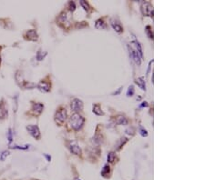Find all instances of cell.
I'll list each match as a JSON object with an SVG mask.
<instances>
[{
  "mask_svg": "<svg viewBox=\"0 0 205 180\" xmlns=\"http://www.w3.org/2000/svg\"><path fill=\"white\" fill-rule=\"evenodd\" d=\"M145 32L151 39H153V31H152V27L151 26H147L145 27Z\"/></svg>",
  "mask_w": 205,
  "mask_h": 180,
  "instance_id": "21",
  "label": "cell"
},
{
  "mask_svg": "<svg viewBox=\"0 0 205 180\" xmlns=\"http://www.w3.org/2000/svg\"><path fill=\"white\" fill-rule=\"evenodd\" d=\"M128 141V139L126 137H122L120 139V144L118 145V147H117V150H120L122 148V146L126 144V142Z\"/></svg>",
  "mask_w": 205,
  "mask_h": 180,
  "instance_id": "22",
  "label": "cell"
},
{
  "mask_svg": "<svg viewBox=\"0 0 205 180\" xmlns=\"http://www.w3.org/2000/svg\"><path fill=\"white\" fill-rule=\"evenodd\" d=\"M115 123L118 125H128L129 121H128L127 117H125L123 116H118L115 120Z\"/></svg>",
  "mask_w": 205,
  "mask_h": 180,
  "instance_id": "18",
  "label": "cell"
},
{
  "mask_svg": "<svg viewBox=\"0 0 205 180\" xmlns=\"http://www.w3.org/2000/svg\"><path fill=\"white\" fill-rule=\"evenodd\" d=\"M111 23V26L114 28V30L116 32H118V33H122L123 32V27H122V26H121V24L119 22V21H117V20H115V19H112L111 21H110Z\"/></svg>",
  "mask_w": 205,
  "mask_h": 180,
  "instance_id": "14",
  "label": "cell"
},
{
  "mask_svg": "<svg viewBox=\"0 0 205 180\" xmlns=\"http://www.w3.org/2000/svg\"><path fill=\"white\" fill-rule=\"evenodd\" d=\"M80 5L84 8V9L88 12V13H90V12H92L93 11V8L89 6V4L87 2V1H80Z\"/></svg>",
  "mask_w": 205,
  "mask_h": 180,
  "instance_id": "20",
  "label": "cell"
},
{
  "mask_svg": "<svg viewBox=\"0 0 205 180\" xmlns=\"http://www.w3.org/2000/svg\"><path fill=\"white\" fill-rule=\"evenodd\" d=\"M46 56H47V52H45V53L43 54L42 51L39 50V51L38 52V54H37V58H38L39 60H43V59L45 58Z\"/></svg>",
  "mask_w": 205,
  "mask_h": 180,
  "instance_id": "24",
  "label": "cell"
},
{
  "mask_svg": "<svg viewBox=\"0 0 205 180\" xmlns=\"http://www.w3.org/2000/svg\"><path fill=\"white\" fill-rule=\"evenodd\" d=\"M26 130L28 131V133L34 137L36 138L37 140H39L41 137V133L40 130L39 128V127L37 125H28L26 127Z\"/></svg>",
  "mask_w": 205,
  "mask_h": 180,
  "instance_id": "6",
  "label": "cell"
},
{
  "mask_svg": "<svg viewBox=\"0 0 205 180\" xmlns=\"http://www.w3.org/2000/svg\"><path fill=\"white\" fill-rule=\"evenodd\" d=\"M148 106V103L145 101V102H142V104L141 105V107H147Z\"/></svg>",
  "mask_w": 205,
  "mask_h": 180,
  "instance_id": "29",
  "label": "cell"
},
{
  "mask_svg": "<svg viewBox=\"0 0 205 180\" xmlns=\"http://www.w3.org/2000/svg\"><path fill=\"white\" fill-rule=\"evenodd\" d=\"M133 94H134V86H130L128 88L127 95H128V97H132Z\"/></svg>",
  "mask_w": 205,
  "mask_h": 180,
  "instance_id": "27",
  "label": "cell"
},
{
  "mask_svg": "<svg viewBox=\"0 0 205 180\" xmlns=\"http://www.w3.org/2000/svg\"><path fill=\"white\" fill-rule=\"evenodd\" d=\"M84 123H85V118L79 113H74L73 115H71V116L70 117V120H68V126L75 131L80 130L83 128Z\"/></svg>",
  "mask_w": 205,
  "mask_h": 180,
  "instance_id": "2",
  "label": "cell"
},
{
  "mask_svg": "<svg viewBox=\"0 0 205 180\" xmlns=\"http://www.w3.org/2000/svg\"><path fill=\"white\" fill-rule=\"evenodd\" d=\"M44 109V105L41 103H38V102H32V107H31V113L33 114V116H39Z\"/></svg>",
  "mask_w": 205,
  "mask_h": 180,
  "instance_id": "8",
  "label": "cell"
},
{
  "mask_svg": "<svg viewBox=\"0 0 205 180\" xmlns=\"http://www.w3.org/2000/svg\"><path fill=\"white\" fill-rule=\"evenodd\" d=\"M3 180H4V179H3Z\"/></svg>",
  "mask_w": 205,
  "mask_h": 180,
  "instance_id": "32",
  "label": "cell"
},
{
  "mask_svg": "<svg viewBox=\"0 0 205 180\" xmlns=\"http://www.w3.org/2000/svg\"><path fill=\"white\" fill-rule=\"evenodd\" d=\"M8 142L11 143L12 140H13V136H12V130L9 128L8 129Z\"/></svg>",
  "mask_w": 205,
  "mask_h": 180,
  "instance_id": "28",
  "label": "cell"
},
{
  "mask_svg": "<svg viewBox=\"0 0 205 180\" xmlns=\"http://www.w3.org/2000/svg\"><path fill=\"white\" fill-rule=\"evenodd\" d=\"M67 8H68V11L72 13V12L75 11V9H76L75 3L72 2V1H70V2H68V4H67Z\"/></svg>",
  "mask_w": 205,
  "mask_h": 180,
  "instance_id": "23",
  "label": "cell"
},
{
  "mask_svg": "<svg viewBox=\"0 0 205 180\" xmlns=\"http://www.w3.org/2000/svg\"><path fill=\"white\" fill-rule=\"evenodd\" d=\"M129 56H131V58L134 60V61L138 64V65H141V57L140 56V55L138 54V52H137V50L135 49V47L130 44V46H129Z\"/></svg>",
  "mask_w": 205,
  "mask_h": 180,
  "instance_id": "10",
  "label": "cell"
},
{
  "mask_svg": "<svg viewBox=\"0 0 205 180\" xmlns=\"http://www.w3.org/2000/svg\"><path fill=\"white\" fill-rule=\"evenodd\" d=\"M8 155H9L8 151H3L1 154H0V161H4L8 158Z\"/></svg>",
  "mask_w": 205,
  "mask_h": 180,
  "instance_id": "26",
  "label": "cell"
},
{
  "mask_svg": "<svg viewBox=\"0 0 205 180\" xmlns=\"http://www.w3.org/2000/svg\"><path fill=\"white\" fill-rule=\"evenodd\" d=\"M70 106H71V109L75 113H79L83 110V102H82V100H80L79 98H74L71 101Z\"/></svg>",
  "mask_w": 205,
  "mask_h": 180,
  "instance_id": "9",
  "label": "cell"
},
{
  "mask_svg": "<svg viewBox=\"0 0 205 180\" xmlns=\"http://www.w3.org/2000/svg\"><path fill=\"white\" fill-rule=\"evenodd\" d=\"M93 113L97 116H104V112L102 111V108L99 104H94L93 105Z\"/></svg>",
  "mask_w": 205,
  "mask_h": 180,
  "instance_id": "16",
  "label": "cell"
},
{
  "mask_svg": "<svg viewBox=\"0 0 205 180\" xmlns=\"http://www.w3.org/2000/svg\"><path fill=\"white\" fill-rule=\"evenodd\" d=\"M8 116V106H6V103L4 102V99H2L0 101V119L3 120L5 118H7Z\"/></svg>",
  "mask_w": 205,
  "mask_h": 180,
  "instance_id": "12",
  "label": "cell"
},
{
  "mask_svg": "<svg viewBox=\"0 0 205 180\" xmlns=\"http://www.w3.org/2000/svg\"><path fill=\"white\" fill-rule=\"evenodd\" d=\"M141 13L144 16H150L153 17V6L150 2H142L141 7Z\"/></svg>",
  "mask_w": 205,
  "mask_h": 180,
  "instance_id": "5",
  "label": "cell"
},
{
  "mask_svg": "<svg viewBox=\"0 0 205 180\" xmlns=\"http://www.w3.org/2000/svg\"><path fill=\"white\" fill-rule=\"evenodd\" d=\"M37 87L40 90L41 92L48 93V92H49L50 90H51V82L48 81V80H47V78H45L44 80H41L38 84Z\"/></svg>",
  "mask_w": 205,
  "mask_h": 180,
  "instance_id": "7",
  "label": "cell"
},
{
  "mask_svg": "<svg viewBox=\"0 0 205 180\" xmlns=\"http://www.w3.org/2000/svg\"><path fill=\"white\" fill-rule=\"evenodd\" d=\"M140 134L141 135V136H143V137H146V136H148V131H147V129H145L143 127H140Z\"/></svg>",
  "mask_w": 205,
  "mask_h": 180,
  "instance_id": "25",
  "label": "cell"
},
{
  "mask_svg": "<svg viewBox=\"0 0 205 180\" xmlns=\"http://www.w3.org/2000/svg\"><path fill=\"white\" fill-rule=\"evenodd\" d=\"M45 157H46V158H47V159H48V161H50V160H51V158H50V157H49V156H48V155H45Z\"/></svg>",
  "mask_w": 205,
  "mask_h": 180,
  "instance_id": "30",
  "label": "cell"
},
{
  "mask_svg": "<svg viewBox=\"0 0 205 180\" xmlns=\"http://www.w3.org/2000/svg\"><path fill=\"white\" fill-rule=\"evenodd\" d=\"M67 146L68 149L70 150V152L73 153L74 155L79 156V157H81V156H82L81 148H80V146H79V144L77 143V141H75V140H70V141H67Z\"/></svg>",
  "mask_w": 205,
  "mask_h": 180,
  "instance_id": "4",
  "label": "cell"
},
{
  "mask_svg": "<svg viewBox=\"0 0 205 180\" xmlns=\"http://www.w3.org/2000/svg\"><path fill=\"white\" fill-rule=\"evenodd\" d=\"M57 24L59 26H61L62 28L67 30L70 29L72 26V16H71V12H70L68 10H64L62 11L57 18Z\"/></svg>",
  "mask_w": 205,
  "mask_h": 180,
  "instance_id": "1",
  "label": "cell"
},
{
  "mask_svg": "<svg viewBox=\"0 0 205 180\" xmlns=\"http://www.w3.org/2000/svg\"><path fill=\"white\" fill-rule=\"evenodd\" d=\"M100 175L102 177H104L106 179H109L111 177V175H112V168L110 167V165H105L103 166V168H102L101 172H100Z\"/></svg>",
  "mask_w": 205,
  "mask_h": 180,
  "instance_id": "13",
  "label": "cell"
},
{
  "mask_svg": "<svg viewBox=\"0 0 205 180\" xmlns=\"http://www.w3.org/2000/svg\"><path fill=\"white\" fill-rule=\"evenodd\" d=\"M0 50H1V46H0ZM0 64H1V57H0Z\"/></svg>",
  "mask_w": 205,
  "mask_h": 180,
  "instance_id": "31",
  "label": "cell"
},
{
  "mask_svg": "<svg viewBox=\"0 0 205 180\" xmlns=\"http://www.w3.org/2000/svg\"><path fill=\"white\" fill-rule=\"evenodd\" d=\"M135 83L138 85L143 90V91H145V90H146V83H145L144 77H140V78L135 79Z\"/></svg>",
  "mask_w": 205,
  "mask_h": 180,
  "instance_id": "19",
  "label": "cell"
},
{
  "mask_svg": "<svg viewBox=\"0 0 205 180\" xmlns=\"http://www.w3.org/2000/svg\"><path fill=\"white\" fill-rule=\"evenodd\" d=\"M67 109L63 106H59L54 116V119H55V122L57 126H62L64 125L65 121L67 120Z\"/></svg>",
  "mask_w": 205,
  "mask_h": 180,
  "instance_id": "3",
  "label": "cell"
},
{
  "mask_svg": "<svg viewBox=\"0 0 205 180\" xmlns=\"http://www.w3.org/2000/svg\"><path fill=\"white\" fill-rule=\"evenodd\" d=\"M95 27L97 29H106L107 28V24L105 22V18H99L96 21L95 23Z\"/></svg>",
  "mask_w": 205,
  "mask_h": 180,
  "instance_id": "15",
  "label": "cell"
},
{
  "mask_svg": "<svg viewBox=\"0 0 205 180\" xmlns=\"http://www.w3.org/2000/svg\"><path fill=\"white\" fill-rule=\"evenodd\" d=\"M24 38L26 40H30V41H38L39 39V35L37 33L36 30L34 29H30L27 30V31L24 34Z\"/></svg>",
  "mask_w": 205,
  "mask_h": 180,
  "instance_id": "11",
  "label": "cell"
},
{
  "mask_svg": "<svg viewBox=\"0 0 205 180\" xmlns=\"http://www.w3.org/2000/svg\"><path fill=\"white\" fill-rule=\"evenodd\" d=\"M107 160L110 164H112V165H115L117 162H118V158L116 156V154L114 152H110L109 153L108 155V158H107Z\"/></svg>",
  "mask_w": 205,
  "mask_h": 180,
  "instance_id": "17",
  "label": "cell"
}]
</instances>
